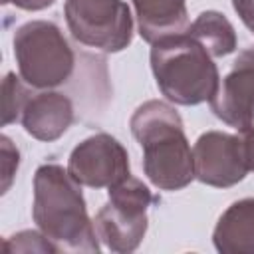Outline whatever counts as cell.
Returning <instances> with one entry per match:
<instances>
[{
	"mask_svg": "<svg viewBox=\"0 0 254 254\" xmlns=\"http://www.w3.org/2000/svg\"><path fill=\"white\" fill-rule=\"evenodd\" d=\"M32 216L58 252H99L81 185L62 165L46 163L36 169Z\"/></svg>",
	"mask_w": 254,
	"mask_h": 254,
	"instance_id": "obj_1",
	"label": "cell"
},
{
	"mask_svg": "<svg viewBox=\"0 0 254 254\" xmlns=\"http://www.w3.org/2000/svg\"><path fill=\"white\" fill-rule=\"evenodd\" d=\"M129 127L143 149V171L157 189L181 190L192 183L194 157L173 105L149 99L133 111Z\"/></svg>",
	"mask_w": 254,
	"mask_h": 254,
	"instance_id": "obj_2",
	"label": "cell"
},
{
	"mask_svg": "<svg viewBox=\"0 0 254 254\" xmlns=\"http://www.w3.org/2000/svg\"><path fill=\"white\" fill-rule=\"evenodd\" d=\"M149 60L157 87L177 105L189 107L210 101L218 89V67L189 30L153 42Z\"/></svg>",
	"mask_w": 254,
	"mask_h": 254,
	"instance_id": "obj_3",
	"label": "cell"
},
{
	"mask_svg": "<svg viewBox=\"0 0 254 254\" xmlns=\"http://www.w3.org/2000/svg\"><path fill=\"white\" fill-rule=\"evenodd\" d=\"M20 77L38 89L65 83L75 65V56L58 24L32 20L20 26L12 40Z\"/></svg>",
	"mask_w": 254,
	"mask_h": 254,
	"instance_id": "obj_4",
	"label": "cell"
},
{
	"mask_svg": "<svg viewBox=\"0 0 254 254\" xmlns=\"http://www.w3.org/2000/svg\"><path fill=\"white\" fill-rule=\"evenodd\" d=\"M153 202L155 196L143 181L131 175L121 179L109 187V200L93 218L97 238L117 254L137 250L145 238L149 226L147 208Z\"/></svg>",
	"mask_w": 254,
	"mask_h": 254,
	"instance_id": "obj_5",
	"label": "cell"
},
{
	"mask_svg": "<svg viewBox=\"0 0 254 254\" xmlns=\"http://www.w3.org/2000/svg\"><path fill=\"white\" fill-rule=\"evenodd\" d=\"M64 16L79 44L117 54L133 40V14L123 0H65Z\"/></svg>",
	"mask_w": 254,
	"mask_h": 254,
	"instance_id": "obj_6",
	"label": "cell"
},
{
	"mask_svg": "<svg viewBox=\"0 0 254 254\" xmlns=\"http://www.w3.org/2000/svg\"><path fill=\"white\" fill-rule=\"evenodd\" d=\"M67 171L81 187L109 189L131 175L129 153L109 133H95L73 147Z\"/></svg>",
	"mask_w": 254,
	"mask_h": 254,
	"instance_id": "obj_7",
	"label": "cell"
},
{
	"mask_svg": "<svg viewBox=\"0 0 254 254\" xmlns=\"http://www.w3.org/2000/svg\"><path fill=\"white\" fill-rule=\"evenodd\" d=\"M192 157L194 179L208 187L228 189L244 181V177L248 175L238 135H230L224 131H206L196 139Z\"/></svg>",
	"mask_w": 254,
	"mask_h": 254,
	"instance_id": "obj_8",
	"label": "cell"
},
{
	"mask_svg": "<svg viewBox=\"0 0 254 254\" xmlns=\"http://www.w3.org/2000/svg\"><path fill=\"white\" fill-rule=\"evenodd\" d=\"M208 103L222 123L238 131L254 123V46L238 54Z\"/></svg>",
	"mask_w": 254,
	"mask_h": 254,
	"instance_id": "obj_9",
	"label": "cell"
},
{
	"mask_svg": "<svg viewBox=\"0 0 254 254\" xmlns=\"http://www.w3.org/2000/svg\"><path fill=\"white\" fill-rule=\"evenodd\" d=\"M20 121L28 135L50 143L60 139L73 123V103L60 91H40L28 99Z\"/></svg>",
	"mask_w": 254,
	"mask_h": 254,
	"instance_id": "obj_10",
	"label": "cell"
},
{
	"mask_svg": "<svg viewBox=\"0 0 254 254\" xmlns=\"http://www.w3.org/2000/svg\"><path fill=\"white\" fill-rule=\"evenodd\" d=\"M137 28L145 42L153 44L165 36L189 30L187 0H131Z\"/></svg>",
	"mask_w": 254,
	"mask_h": 254,
	"instance_id": "obj_11",
	"label": "cell"
},
{
	"mask_svg": "<svg viewBox=\"0 0 254 254\" xmlns=\"http://www.w3.org/2000/svg\"><path fill=\"white\" fill-rule=\"evenodd\" d=\"M212 244L222 254H254V198H240L220 214Z\"/></svg>",
	"mask_w": 254,
	"mask_h": 254,
	"instance_id": "obj_12",
	"label": "cell"
},
{
	"mask_svg": "<svg viewBox=\"0 0 254 254\" xmlns=\"http://www.w3.org/2000/svg\"><path fill=\"white\" fill-rule=\"evenodd\" d=\"M189 34L194 36L212 58L228 56L236 50L238 38L228 18L216 10H206L196 16L189 26Z\"/></svg>",
	"mask_w": 254,
	"mask_h": 254,
	"instance_id": "obj_13",
	"label": "cell"
},
{
	"mask_svg": "<svg viewBox=\"0 0 254 254\" xmlns=\"http://www.w3.org/2000/svg\"><path fill=\"white\" fill-rule=\"evenodd\" d=\"M28 87L14 71H8L2 81V125H10L22 117V111L30 99Z\"/></svg>",
	"mask_w": 254,
	"mask_h": 254,
	"instance_id": "obj_14",
	"label": "cell"
},
{
	"mask_svg": "<svg viewBox=\"0 0 254 254\" xmlns=\"http://www.w3.org/2000/svg\"><path fill=\"white\" fill-rule=\"evenodd\" d=\"M0 149H2V179H4L2 181V192H6L10 189L14 173L18 171L20 153H18V149L12 145V141L6 135L0 137Z\"/></svg>",
	"mask_w": 254,
	"mask_h": 254,
	"instance_id": "obj_15",
	"label": "cell"
},
{
	"mask_svg": "<svg viewBox=\"0 0 254 254\" xmlns=\"http://www.w3.org/2000/svg\"><path fill=\"white\" fill-rule=\"evenodd\" d=\"M240 149L248 171H254V123L240 131Z\"/></svg>",
	"mask_w": 254,
	"mask_h": 254,
	"instance_id": "obj_16",
	"label": "cell"
},
{
	"mask_svg": "<svg viewBox=\"0 0 254 254\" xmlns=\"http://www.w3.org/2000/svg\"><path fill=\"white\" fill-rule=\"evenodd\" d=\"M232 6L244 26L254 34V0H232Z\"/></svg>",
	"mask_w": 254,
	"mask_h": 254,
	"instance_id": "obj_17",
	"label": "cell"
},
{
	"mask_svg": "<svg viewBox=\"0 0 254 254\" xmlns=\"http://www.w3.org/2000/svg\"><path fill=\"white\" fill-rule=\"evenodd\" d=\"M4 4H12L20 10H28V12H38V10H46L50 8L56 0H2Z\"/></svg>",
	"mask_w": 254,
	"mask_h": 254,
	"instance_id": "obj_18",
	"label": "cell"
}]
</instances>
